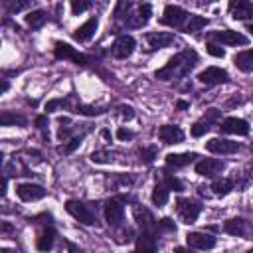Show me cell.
<instances>
[{"label":"cell","mask_w":253,"mask_h":253,"mask_svg":"<svg viewBox=\"0 0 253 253\" xmlns=\"http://www.w3.org/2000/svg\"><path fill=\"white\" fill-rule=\"evenodd\" d=\"M198 63V53L194 49H184L180 53H176L164 67H160L154 75L160 81H172V79H180L186 77Z\"/></svg>","instance_id":"6da1fadb"},{"label":"cell","mask_w":253,"mask_h":253,"mask_svg":"<svg viewBox=\"0 0 253 253\" xmlns=\"http://www.w3.org/2000/svg\"><path fill=\"white\" fill-rule=\"evenodd\" d=\"M65 210H67L77 221H81V223H85V225H95V223H97V213H95L87 204H83V202L69 200V202L65 204Z\"/></svg>","instance_id":"7a4b0ae2"},{"label":"cell","mask_w":253,"mask_h":253,"mask_svg":"<svg viewBox=\"0 0 253 253\" xmlns=\"http://www.w3.org/2000/svg\"><path fill=\"white\" fill-rule=\"evenodd\" d=\"M176 211H178V215H180V219H182L184 223H194V221L198 219L200 211H202V206H200V202H196V200L180 198V200L176 202Z\"/></svg>","instance_id":"3957f363"},{"label":"cell","mask_w":253,"mask_h":253,"mask_svg":"<svg viewBox=\"0 0 253 253\" xmlns=\"http://www.w3.org/2000/svg\"><path fill=\"white\" fill-rule=\"evenodd\" d=\"M188 18H190V14H188L184 8L174 6V4H168V6L164 8V14H162V20H160V22L166 24V26H170V28H182V30H184Z\"/></svg>","instance_id":"277c9868"},{"label":"cell","mask_w":253,"mask_h":253,"mask_svg":"<svg viewBox=\"0 0 253 253\" xmlns=\"http://www.w3.org/2000/svg\"><path fill=\"white\" fill-rule=\"evenodd\" d=\"M210 40L225 43V45H245L247 43V38L235 30H215L210 34Z\"/></svg>","instance_id":"5b68a950"},{"label":"cell","mask_w":253,"mask_h":253,"mask_svg":"<svg viewBox=\"0 0 253 253\" xmlns=\"http://www.w3.org/2000/svg\"><path fill=\"white\" fill-rule=\"evenodd\" d=\"M150 14H152V6L150 4H140V6H136V12L134 14H128L126 12L125 24H126V28H142L150 20Z\"/></svg>","instance_id":"8992f818"},{"label":"cell","mask_w":253,"mask_h":253,"mask_svg":"<svg viewBox=\"0 0 253 253\" xmlns=\"http://www.w3.org/2000/svg\"><path fill=\"white\" fill-rule=\"evenodd\" d=\"M223 229H225L229 235H237V237H243V239H249L251 233H253L251 223H249L247 219H243V217H233V219L225 221Z\"/></svg>","instance_id":"52a82bcc"},{"label":"cell","mask_w":253,"mask_h":253,"mask_svg":"<svg viewBox=\"0 0 253 253\" xmlns=\"http://www.w3.org/2000/svg\"><path fill=\"white\" fill-rule=\"evenodd\" d=\"M217 121H219V111H217V109L206 111V115H204L198 123H194V126H192V136H202V134H206Z\"/></svg>","instance_id":"ba28073f"},{"label":"cell","mask_w":253,"mask_h":253,"mask_svg":"<svg viewBox=\"0 0 253 253\" xmlns=\"http://www.w3.org/2000/svg\"><path fill=\"white\" fill-rule=\"evenodd\" d=\"M134 38L132 36H119L117 40H115V43L111 45V51H113V55L115 57H119V59H126L132 51H134Z\"/></svg>","instance_id":"9c48e42d"},{"label":"cell","mask_w":253,"mask_h":253,"mask_svg":"<svg viewBox=\"0 0 253 253\" xmlns=\"http://www.w3.org/2000/svg\"><path fill=\"white\" fill-rule=\"evenodd\" d=\"M186 241L190 247L194 249H213L215 247V237L210 235V233H204V231H190L186 235Z\"/></svg>","instance_id":"30bf717a"},{"label":"cell","mask_w":253,"mask_h":253,"mask_svg":"<svg viewBox=\"0 0 253 253\" xmlns=\"http://www.w3.org/2000/svg\"><path fill=\"white\" fill-rule=\"evenodd\" d=\"M53 51H55V57H57V59H71V61H75L77 65H85V63H87V57H85L83 53L75 51V47H71L69 43L57 42Z\"/></svg>","instance_id":"8fae6325"},{"label":"cell","mask_w":253,"mask_h":253,"mask_svg":"<svg viewBox=\"0 0 253 253\" xmlns=\"http://www.w3.org/2000/svg\"><path fill=\"white\" fill-rule=\"evenodd\" d=\"M198 79L204 83V85H219V83H225L229 79L227 71L221 69V67H206L204 71H200Z\"/></svg>","instance_id":"7c38bea8"},{"label":"cell","mask_w":253,"mask_h":253,"mask_svg":"<svg viewBox=\"0 0 253 253\" xmlns=\"http://www.w3.org/2000/svg\"><path fill=\"white\" fill-rule=\"evenodd\" d=\"M16 194L24 202H36V200H42L47 192L38 184H18L16 186Z\"/></svg>","instance_id":"4fadbf2b"},{"label":"cell","mask_w":253,"mask_h":253,"mask_svg":"<svg viewBox=\"0 0 253 253\" xmlns=\"http://www.w3.org/2000/svg\"><path fill=\"white\" fill-rule=\"evenodd\" d=\"M105 217L109 225H121L125 219V206L119 200H109L105 204Z\"/></svg>","instance_id":"5bb4252c"},{"label":"cell","mask_w":253,"mask_h":253,"mask_svg":"<svg viewBox=\"0 0 253 253\" xmlns=\"http://www.w3.org/2000/svg\"><path fill=\"white\" fill-rule=\"evenodd\" d=\"M221 170H223V162L217 160V158H204V160H200L196 164V172L200 176H206V178H213Z\"/></svg>","instance_id":"9a60e30c"},{"label":"cell","mask_w":253,"mask_h":253,"mask_svg":"<svg viewBox=\"0 0 253 253\" xmlns=\"http://www.w3.org/2000/svg\"><path fill=\"white\" fill-rule=\"evenodd\" d=\"M174 43V34L170 32H150L146 34V45L148 49H162Z\"/></svg>","instance_id":"2e32d148"},{"label":"cell","mask_w":253,"mask_h":253,"mask_svg":"<svg viewBox=\"0 0 253 253\" xmlns=\"http://www.w3.org/2000/svg\"><path fill=\"white\" fill-rule=\"evenodd\" d=\"M221 132H227V134H247L249 132V125L247 121L243 119H237V117H227L221 121L219 125Z\"/></svg>","instance_id":"e0dca14e"},{"label":"cell","mask_w":253,"mask_h":253,"mask_svg":"<svg viewBox=\"0 0 253 253\" xmlns=\"http://www.w3.org/2000/svg\"><path fill=\"white\" fill-rule=\"evenodd\" d=\"M206 148L215 154H233L239 150V144L233 140H225V138H211L206 142Z\"/></svg>","instance_id":"ac0fdd59"},{"label":"cell","mask_w":253,"mask_h":253,"mask_svg":"<svg viewBox=\"0 0 253 253\" xmlns=\"http://www.w3.org/2000/svg\"><path fill=\"white\" fill-rule=\"evenodd\" d=\"M158 136H160V140L164 144H178V142L184 140V132L176 125H164V126H160L158 128Z\"/></svg>","instance_id":"d6986e66"},{"label":"cell","mask_w":253,"mask_h":253,"mask_svg":"<svg viewBox=\"0 0 253 253\" xmlns=\"http://www.w3.org/2000/svg\"><path fill=\"white\" fill-rule=\"evenodd\" d=\"M229 14L233 20H247L253 16V4L247 0H233L229 2Z\"/></svg>","instance_id":"ffe728a7"},{"label":"cell","mask_w":253,"mask_h":253,"mask_svg":"<svg viewBox=\"0 0 253 253\" xmlns=\"http://www.w3.org/2000/svg\"><path fill=\"white\" fill-rule=\"evenodd\" d=\"M134 253H156V237H154L152 229H142V233L136 239Z\"/></svg>","instance_id":"44dd1931"},{"label":"cell","mask_w":253,"mask_h":253,"mask_svg":"<svg viewBox=\"0 0 253 253\" xmlns=\"http://www.w3.org/2000/svg\"><path fill=\"white\" fill-rule=\"evenodd\" d=\"M97 26H99V20H97V16H91L83 26H79L77 30H75V34H73V38L77 40V42H89L93 36H95V32H97Z\"/></svg>","instance_id":"7402d4cb"},{"label":"cell","mask_w":253,"mask_h":253,"mask_svg":"<svg viewBox=\"0 0 253 253\" xmlns=\"http://www.w3.org/2000/svg\"><path fill=\"white\" fill-rule=\"evenodd\" d=\"M198 158L196 152H184V154H166V164L174 166V168H182L188 166L190 162H194Z\"/></svg>","instance_id":"603a6c76"},{"label":"cell","mask_w":253,"mask_h":253,"mask_svg":"<svg viewBox=\"0 0 253 253\" xmlns=\"http://www.w3.org/2000/svg\"><path fill=\"white\" fill-rule=\"evenodd\" d=\"M233 63L237 65V69L249 73L253 71V49H245V51H239L235 57H233Z\"/></svg>","instance_id":"cb8c5ba5"},{"label":"cell","mask_w":253,"mask_h":253,"mask_svg":"<svg viewBox=\"0 0 253 253\" xmlns=\"http://www.w3.org/2000/svg\"><path fill=\"white\" fill-rule=\"evenodd\" d=\"M53 241H55V231L53 229H42L40 231V235H38V241H36V245H38V249L40 251H43V253H47L51 247H53Z\"/></svg>","instance_id":"d4e9b609"},{"label":"cell","mask_w":253,"mask_h":253,"mask_svg":"<svg viewBox=\"0 0 253 253\" xmlns=\"http://www.w3.org/2000/svg\"><path fill=\"white\" fill-rule=\"evenodd\" d=\"M168 188H166V184L160 180V182H156V186H154V190H152V204L154 206H158V208H162L166 202H168Z\"/></svg>","instance_id":"484cf974"},{"label":"cell","mask_w":253,"mask_h":253,"mask_svg":"<svg viewBox=\"0 0 253 253\" xmlns=\"http://www.w3.org/2000/svg\"><path fill=\"white\" fill-rule=\"evenodd\" d=\"M45 20H47V14H45L43 10H34V12H30V14L26 16V24H28L32 30L42 28V26L45 24Z\"/></svg>","instance_id":"4316f807"},{"label":"cell","mask_w":253,"mask_h":253,"mask_svg":"<svg viewBox=\"0 0 253 253\" xmlns=\"http://www.w3.org/2000/svg\"><path fill=\"white\" fill-rule=\"evenodd\" d=\"M211 190L215 196H227L231 190H233V180L229 178H221V180H215L211 184Z\"/></svg>","instance_id":"83f0119b"},{"label":"cell","mask_w":253,"mask_h":253,"mask_svg":"<svg viewBox=\"0 0 253 253\" xmlns=\"http://www.w3.org/2000/svg\"><path fill=\"white\" fill-rule=\"evenodd\" d=\"M206 24H208V20H206V18H202V16H196V14H190V18H188V22H186V26H184V32H188V34H194V32L202 30Z\"/></svg>","instance_id":"f1b7e54d"},{"label":"cell","mask_w":253,"mask_h":253,"mask_svg":"<svg viewBox=\"0 0 253 253\" xmlns=\"http://www.w3.org/2000/svg\"><path fill=\"white\" fill-rule=\"evenodd\" d=\"M115 156H117L115 150H95L91 154V160L97 164H111V162H115Z\"/></svg>","instance_id":"f546056e"},{"label":"cell","mask_w":253,"mask_h":253,"mask_svg":"<svg viewBox=\"0 0 253 253\" xmlns=\"http://www.w3.org/2000/svg\"><path fill=\"white\" fill-rule=\"evenodd\" d=\"M0 123H2V126H8V125H26V119L22 115H14L10 111H4L2 117H0Z\"/></svg>","instance_id":"4dcf8cb0"},{"label":"cell","mask_w":253,"mask_h":253,"mask_svg":"<svg viewBox=\"0 0 253 253\" xmlns=\"http://www.w3.org/2000/svg\"><path fill=\"white\" fill-rule=\"evenodd\" d=\"M162 182L166 184L168 190H176V192L184 190V184H182L178 178H174V176H170V174H166V172H162Z\"/></svg>","instance_id":"1f68e13d"},{"label":"cell","mask_w":253,"mask_h":253,"mask_svg":"<svg viewBox=\"0 0 253 253\" xmlns=\"http://www.w3.org/2000/svg\"><path fill=\"white\" fill-rule=\"evenodd\" d=\"M75 113L89 115V117H97V115H103L105 109H103V107H91V105H77V111H75Z\"/></svg>","instance_id":"d6a6232c"},{"label":"cell","mask_w":253,"mask_h":253,"mask_svg":"<svg viewBox=\"0 0 253 253\" xmlns=\"http://www.w3.org/2000/svg\"><path fill=\"white\" fill-rule=\"evenodd\" d=\"M81 142H83V134L73 136V138H71V140H69V142H67V144L61 148V152H63V154H71V152H73V150H75V148H77Z\"/></svg>","instance_id":"836d02e7"},{"label":"cell","mask_w":253,"mask_h":253,"mask_svg":"<svg viewBox=\"0 0 253 253\" xmlns=\"http://www.w3.org/2000/svg\"><path fill=\"white\" fill-rule=\"evenodd\" d=\"M69 105V101L67 99H51V101H47L45 103V111L47 113H51V111H55L57 107H67Z\"/></svg>","instance_id":"e575fe53"},{"label":"cell","mask_w":253,"mask_h":253,"mask_svg":"<svg viewBox=\"0 0 253 253\" xmlns=\"http://www.w3.org/2000/svg\"><path fill=\"white\" fill-rule=\"evenodd\" d=\"M154 158H156V148H142L140 150V160L144 164H150Z\"/></svg>","instance_id":"d590c367"},{"label":"cell","mask_w":253,"mask_h":253,"mask_svg":"<svg viewBox=\"0 0 253 253\" xmlns=\"http://www.w3.org/2000/svg\"><path fill=\"white\" fill-rule=\"evenodd\" d=\"M89 8H91V2H77V0H71V10H73V14H81V12L89 10Z\"/></svg>","instance_id":"8d00e7d4"},{"label":"cell","mask_w":253,"mask_h":253,"mask_svg":"<svg viewBox=\"0 0 253 253\" xmlns=\"http://www.w3.org/2000/svg\"><path fill=\"white\" fill-rule=\"evenodd\" d=\"M206 47H208V51H210L211 55H215V57H223V53H225V51H223V49H221L217 43H213V42H210Z\"/></svg>","instance_id":"74e56055"},{"label":"cell","mask_w":253,"mask_h":253,"mask_svg":"<svg viewBox=\"0 0 253 253\" xmlns=\"http://www.w3.org/2000/svg\"><path fill=\"white\" fill-rule=\"evenodd\" d=\"M119 111H121V117H123V119H126V121H130V119L134 117V109H132V107H126V105H123Z\"/></svg>","instance_id":"f35d334b"},{"label":"cell","mask_w":253,"mask_h":253,"mask_svg":"<svg viewBox=\"0 0 253 253\" xmlns=\"http://www.w3.org/2000/svg\"><path fill=\"white\" fill-rule=\"evenodd\" d=\"M117 136H119L121 140H128V138H134V132H132V130H126V128L121 126V128L117 130Z\"/></svg>","instance_id":"ab89813d"},{"label":"cell","mask_w":253,"mask_h":253,"mask_svg":"<svg viewBox=\"0 0 253 253\" xmlns=\"http://www.w3.org/2000/svg\"><path fill=\"white\" fill-rule=\"evenodd\" d=\"M26 6H28L26 2H18V4L14 2V4H10V6H8V10H10V14H14V12H20V10H24Z\"/></svg>","instance_id":"60d3db41"},{"label":"cell","mask_w":253,"mask_h":253,"mask_svg":"<svg viewBox=\"0 0 253 253\" xmlns=\"http://www.w3.org/2000/svg\"><path fill=\"white\" fill-rule=\"evenodd\" d=\"M36 126L43 130V128L47 126V117H38V119H36Z\"/></svg>","instance_id":"b9f144b4"},{"label":"cell","mask_w":253,"mask_h":253,"mask_svg":"<svg viewBox=\"0 0 253 253\" xmlns=\"http://www.w3.org/2000/svg\"><path fill=\"white\" fill-rule=\"evenodd\" d=\"M160 225L162 227H166V229H174V223L168 219V217H164V219H160Z\"/></svg>","instance_id":"7bdbcfd3"},{"label":"cell","mask_w":253,"mask_h":253,"mask_svg":"<svg viewBox=\"0 0 253 253\" xmlns=\"http://www.w3.org/2000/svg\"><path fill=\"white\" fill-rule=\"evenodd\" d=\"M69 253H81V249H79L77 245H73V243H69Z\"/></svg>","instance_id":"ee69618b"},{"label":"cell","mask_w":253,"mask_h":253,"mask_svg":"<svg viewBox=\"0 0 253 253\" xmlns=\"http://www.w3.org/2000/svg\"><path fill=\"white\" fill-rule=\"evenodd\" d=\"M190 107V103H186V101H178V109H188Z\"/></svg>","instance_id":"f6af8a7d"},{"label":"cell","mask_w":253,"mask_h":253,"mask_svg":"<svg viewBox=\"0 0 253 253\" xmlns=\"http://www.w3.org/2000/svg\"><path fill=\"white\" fill-rule=\"evenodd\" d=\"M6 186H8V180H6V176L2 178V196L6 194Z\"/></svg>","instance_id":"bcb514c9"},{"label":"cell","mask_w":253,"mask_h":253,"mask_svg":"<svg viewBox=\"0 0 253 253\" xmlns=\"http://www.w3.org/2000/svg\"><path fill=\"white\" fill-rule=\"evenodd\" d=\"M174 253H188V251H186L184 247H176V249H174Z\"/></svg>","instance_id":"7dc6e473"},{"label":"cell","mask_w":253,"mask_h":253,"mask_svg":"<svg viewBox=\"0 0 253 253\" xmlns=\"http://www.w3.org/2000/svg\"><path fill=\"white\" fill-rule=\"evenodd\" d=\"M6 89H8V81H6V79H4V81H2V93H4V91H6Z\"/></svg>","instance_id":"c3c4849f"},{"label":"cell","mask_w":253,"mask_h":253,"mask_svg":"<svg viewBox=\"0 0 253 253\" xmlns=\"http://www.w3.org/2000/svg\"><path fill=\"white\" fill-rule=\"evenodd\" d=\"M101 134H103V136H105V138H111V132H109V130H103V132H101Z\"/></svg>","instance_id":"681fc988"},{"label":"cell","mask_w":253,"mask_h":253,"mask_svg":"<svg viewBox=\"0 0 253 253\" xmlns=\"http://www.w3.org/2000/svg\"><path fill=\"white\" fill-rule=\"evenodd\" d=\"M247 30H249V32L253 34V22H249V24H247Z\"/></svg>","instance_id":"f907efd6"},{"label":"cell","mask_w":253,"mask_h":253,"mask_svg":"<svg viewBox=\"0 0 253 253\" xmlns=\"http://www.w3.org/2000/svg\"><path fill=\"white\" fill-rule=\"evenodd\" d=\"M2 253H10V251H8V249H2Z\"/></svg>","instance_id":"816d5d0a"},{"label":"cell","mask_w":253,"mask_h":253,"mask_svg":"<svg viewBox=\"0 0 253 253\" xmlns=\"http://www.w3.org/2000/svg\"><path fill=\"white\" fill-rule=\"evenodd\" d=\"M247 253H253V249H251V251H247Z\"/></svg>","instance_id":"f5cc1de1"}]
</instances>
